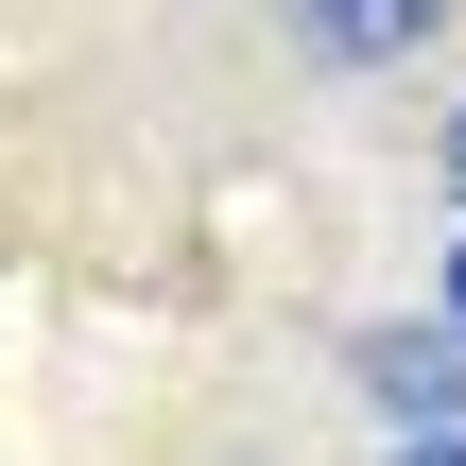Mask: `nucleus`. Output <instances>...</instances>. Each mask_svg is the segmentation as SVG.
Returning <instances> with one entry per match:
<instances>
[{"label":"nucleus","instance_id":"obj_5","mask_svg":"<svg viewBox=\"0 0 466 466\" xmlns=\"http://www.w3.org/2000/svg\"><path fill=\"white\" fill-rule=\"evenodd\" d=\"M450 190H466V121H450Z\"/></svg>","mask_w":466,"mask_h":466},{"label":"nucleus","instance_id":"obj_2","mask_svg":"<svg viewBox=\"0 0 466 466\" xmlns=\"http://www.w3.org/2000/svg\"><path fill=\"white\" fill-rule=\"evenodd\" d=\"M415 35H432V0H294V52H329V69H380Z\"/></svg>","mask_w":466,"mask_h":466},{"label":"nucleus","instance_id":"obj_3","mask_svg":"<svg viewBox=\"0 0 466 466\" xmlns=\"http://www.w3.org/2000/svg\"><path fill=\"white\" fill-rule=\"evenodd\" d=\"M398 466H466V432H415V450H398Z\"/></svg>","mask_w":466,"mask_h":466},{"label":"nucleus","instance_id":"obj_4","mask_svg":"<svg viewBox=\"0 0 466 466\" xmlns=\"http://www.w3.org/2000/svg\"><path fill=\"white\" fill-rule=\"evenodd\" d=\"M450 329H466V242H450Z\"/></svg>","mask_w":466,"mask_h":466},{"label":"nucleus","instance_id":"obj_1","mask_svg":"<svg viewBox=\"0 0 466 466\" xmlns=\"http://www.w3.org/2000/svg\"><path fill=\"white\" fill-rule=\"evenodd\" d=\"M363 380H380V415H398V432H466V329H380V346H363Z\"/></svg>","mask_w":466,"mask_h":466}]
</instances>
